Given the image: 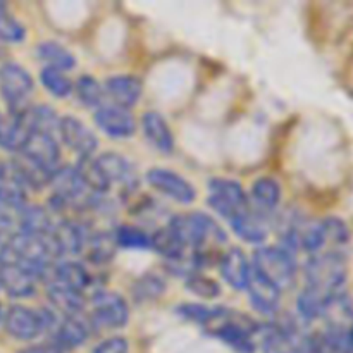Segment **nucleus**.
<instances>
[{
    "label": "nucleus",
    "instance_id": "nucleus-16",
    "mask_svg": "<svg viewBox=\"0 0 353 353\" xmlns=\"http://www.w3.org/2000/svg\"><path fill=\"white\" fill-rule=\"evenodd\" d=\"M107 95L114 100L116 107L130 109L141 95V81L134 76H112L105 83Z\"/></svg>",
    "mask_w": 353,
    "mask_h": 353
},
{
    "label": "nucleus",
    "instance_id": "nucleus-22",
    "mask_svg": "<svg viewBox=\"0 0 353 353\" xmlns=\"http://www.w3.org/2000/svg\"><path fill=\"white\" fill-rule=\"evenodd\" d=\"M54 283L65 286L72 292L83 293L92 286V276L78 262H62L61 265L54 268Z\"/></svg>",
    "mask_w": 353,
    "mask_h": 353
},
{
    "label": "nucleus",
    "instance_id": "nucleus-39",
    "mask_svg": "<svg viewBox=\"0 0 353 353\" xmlns=\"http://www.w3.org/2000/svg\"><path fill=\"white\" fill-rule=\"evenodd\" d=\"M3 319V314H2V309H0V321Z\"/></svg>",
    "mask_w": 353,
    "mask_h": 353
},
{
    "label": "nucleus",
    "instance_id": "nucleus-30",
    "mask_svg": "<svg viewBox=\"0 0 353 353\" xmlns=\"http://www.w3.org/2000/svg\"><path fill=\"white\" fill-rule=\"evenodd\" d=\"M117 247L128 248V250H147L150 248V236L140 228L121 226L114 234Z\"/></svg>",
    "mask_w": 353,
    "mask_h": 353
},
{
    "label": "nucleus",
    "instance_id": "nucleus-7",
    "mask_svg": "<svg viewBox=\"0 0 353 353\" xmlns=\"http://www.w3.org/2000/svg\"><path fill=\"white\" fill-rule=\"evenodd\" d=\"M37 276L31 269L17 261H3L0 264V286L16 299H28L37 288Z\"/></svg>",
    "mask_w": 353,
    "mask_h": 353
},
{
    "label": "nucleus",
    "instance_id": "nucleus-33",
    "mask_svg": "<svg viewBox=\"0 0 353 353\" xmlns=\"http://www.w3.org/2000/svg\"><path fill=\"white\" fill-rule=\"evenodd\" d=\"M164 288L165 285L162 279H159L154 274H148L145 278L138 279L137 285L133 286V296L140 302H145V300L157 299L161 293H164Z\"/></svg>",
    "mask_w": 353,
    "mask_h": 353
},
{
    "label": "nucleus",
    "instance_id": "nucleus-23",
    "mask_svg": "<svg viewBox=\"0 0 353 353\" xmlns=\"http://www.w3.org/2000/svg\"><path fill=\"white\" fill-rule=\"evenodd\" d=\"M21 233L37 234V236H45L54 230V223L50 219V214L43 207L24 205L21 209Z\"/></svg>",
    "mask_w": 353,
    "mask_h": 353
},
{
    "label": "nucleus",
    "instance_id": "nucleus-11",
    "mask_svg": "<svg viewBox=\"0 0 353 353\" xmlns=\"http://www.w3.org/2000/svg\"><path fill=\"white\" fill-rule=\"evenodd\" d=\"M3 323H6L7 333L17 340H33L43 331L40 314L21 305L10 307L9 312L3 317Z\"/></svg>",
    "mask_w": 353,
    "mask_h": 353
},
{
    "label": "nucleus",
    "instance_id": "nucleus-20",
    "mask_svg": "<svg viewBox=\"0 0 353 353\" xmlns=\"http://www.w3.org/2000/svg\"><path fill=\"white\" fill-rule=\"evenodd\" d=\"M55 327V341L62 350L65 348H76L86 341L90 334V327L81 317L65 316L64 321L54 324Z\"/></svg>",
    "mask_w": 353,
    "mask_h": 353
},
{
    "label": "nucleus",
    "instance_id": "nucleus-27",
    "mask_svg": "<svg viewBox=\"0 0 353 353\" xmlns=\"http://www.w3.org/2000/svg\"><path fill=\"white\" fill-rule=\"evenodd\" d=\"M252 199L262 210H272L281 200V186L272 178H261L252 186Z\"/></svg>",
    "mask_w": 353,
    "mask_h": 353
},
{
    "label": "nucleus",
    "instance_id": "nucleus-13",
    "mask_svg": "<svg viewBox=\"0 0 353 353\" xmlns=\"http://www.w3.org/2000/svg\"><path fill=\"white\" fill-rule=\"evenodd\" d=\"M95 123L103 133L114 138H126L134 133V119L126 109L121 107H102L95 112Z\"/></svg>",
    "mask_w": 353,
    "mask_h": 353
},
{
    "label": "nucleus",
    "instance_id": "nucleus-18",
    "mask_svg": "<svg viewBox=\"0 0 353 353\" xmlns=\"http://www.w3.org/2000/svg\"><path fill=\"white\" fill-rule=\"evenodd\" d=\"M97 164H99L100 171L105 176L107 183L112 185V183H119V185L126 186V188H133L134 186V171L131 168L130 162L123 157V155H117L109 152V154L100 155L99 159H95Z\"/></svg>",
    "mask_w": 353,
    "mask_h": 353
},
{
    "label": "nucleus",
    "instance_id": "nucleus-38",
    "mask_svg": "<svg viewBox=\"0 0 353 353\" xmlns=\"http://www.w3.org/2000/svg\"><path fill=\"white\" fill-rule=\"evenodd\" d=\"M7 243H3V240L2 238H0V261H3V259H6V255H7Z\"/></svg>",
    "mask_w": 353,
    "mask_h": 353
},
{
    "label": "nucleus",
    "instance_id": "nucleus-19",
    "mask_svg": "<svg viewBox=\"0 0 353 353\" xmlns=\"http://www.w3.org/2000/svg\"><path fill=\"white\" fill-rule=\"evenodd\" d=\"M141 126H143V133L147 137V140L154 145L155 148H159L161 152H172L174 148V138H172L171 130H169L168 123H165L164 117L161 116L155 110L143 114L141 117Z\"/></svg>",
    "mask_w": 353,
    "mask_h": 353
},
{
    "label": "nucleus",
    "instance_id": "nucleus-14",
    "mask_svg": "<svg viewBox=\"0 0 353 353\" xmlns=\"http://www.w3.org/2000/svg\"><path fill=\"white\" fill-rule=\"evenodd\" d=\"M30 133L31 131L24 121L23 112L0 114V147L2 148L21 152Z\"/></svg>",
    "mask_w": 353,
    "mask_h": 353
},
{
    "label": "nucleus",
    "instance_id": "nucleus-12",
    "mask_svg": "<svg viewBox=\"0 0 353 353\" xmlns=\"http://www.w3.org/2000/svg\"><path fill=\"white\" fill-rule=\"evenodd\" d=\"M265 353H310V338L293 327H272L264 334Z\"/></svg>",
    "mask_w": 353,
    "mask_h": 353
},
{
    "label": "nucleus",
    "instance_id": "nucleus-36",
    "mask_svg": "<svg viewBox=\"0 0 353 353\" xmlns=\"http://www.w3.org/2000/svg\"><path fill=\"white\" fill-rule=\"evenodd\" d=\"M128 350H130L128 341L121 336H114L102 341V343L93 350V353H128Z\"/></svg>",
    "mask_w": 353,
    "mask_h": 353
},
{
    "label": "nucleus",
    "instance_id": "nucleus-21",
    "mask_svg": "<svg viewBox=\"0 0 353 353\" xmlns=\"http://www.w3.org/2000/svg\"><path fill=\"white\" fill-rule=\"evenodd\" d=\"M248 293H250L252 302L255 303L259 310L262 312H274L278 309L279 303V292L272 283H269L268 279L262 278L259 272H252L250 279H248V286H247Z\"/></svg>",
    "mask_w": 353,
    "mask_h": 353
},
{
    "label": "nucleus",
    "instance_id": "nucleus-17",
    "mask_svg": "<svg viewBox=\"0 0 353 353\" xmlns=\"http://www.w3.org/2000/svg\"><path fill=\"white\" fill-rule=\"evenodd\" d=\"M230 223L233 226L234 233L243 238V240L250 241V243H259V241L265 240V236H268L269 224L262 212H254V210L247 209L238 214L236 217H233Z\"/></svg>",
    "mask_w": 353,
    "mask_h": 353
},
{
    "label": "nucleus",
    "instance_id": "nucleus-10",
    "mask_svg": "<svg viewBox=\"0 0 353 353\" xmlns=\"http://www.w3.org/2000/svg\"><path fill=\"white\" fill-rule=\"evenodd\" d=\"M21 154L48 172L57 168L59 157H61L55 138L47 133H38V131H31Z\"/></svg>",
    "mask_w": 353,
    "mask_h": 353
},
{
    "label": "nucleus",
    "instance_id": "nucleus-37",
    "mask_svg": "<svg viewBox=\"0 0 353 353\" xmlns=\"http://www.w3.org/2000/svg\"><path fill=\"white\" fill-rule=\"evenodd\" d=\"M19 353H64V350H62L57 343H41L34 345V347L24 348V350H21Z\"/></svg>",
    "mask_w": 353,
    "mask_h": 353
},
{
    "label": "nucleus",
    "instance_id": "nucleus-24",
    "mask_svg": "<svg viewBox=\"0 0 353 353\" xmlns=\"http://www.w3.org/2000/svg\"><path fill=\"white\" fill-rule=\"evenodd\" d=\"M48 300L65 316H78L83 309V303H85L81 293L72 292V290L65 288L59 283H52L48 286Z\"/></svg>",
    "mask_w": 353,
    "mask_h": 353
},
{
    "label": "nucleus",
    "instance_id": "nucleus-25",
    "mask_svg": "<svg viewBox=\"0 0 353 353\" xmlns=\"http://www.w3.org/2000/svg\"><path fill=\"white\" fill-rule=\"evenodd\" d=\"M150 247L154 248L157 254L164 255L169 261H176V259H181L185 254V245L179 241V238L176 236L174 231L169 226L162 228V230L155 231L150 236Z\"/></svg>",
    "mask_w": 353,
    "mask_h": 353
},
{
    "label": "nucleus",
    "instance_id": "nucleus-32",
    "mask_svg": "<svg viewBox=\"0 0 353 353\" xmlns=\"http://www.w3.org/2000/svg\"><path fill=\"white\" fill-rule=\"evenodd\" d=\"M76 93L78 99L85 105H99L103 99V90L100 83L92 76H81L76 83Z\"/></svg>",
    "mask_w": 353,
    "mask_h": 353
},
{
    "label": "nucleus",
    "instance_id": "nucleus-35",
    "mask_svg": "<svg viewBox=\"0 0 353 353\" xmlns=\"http://www.w3.org/2000/svg\"><path fill=\"white\" fill-rule=\"evenodd\" d=\"M186 288L202 299H216L219 296L221 288L216 281L205 278V276H190L186 281Z\"/></svg>",
    "mask_w": 353,
    "mask_h": 353
},
{
    "label": "nucleus",
    "instance_id": "nucleus-34",
    "mask_svg": "<svg viewBox=\"0 0 353 353\" xmlns=\"http://www.w3.org/2000/svg\"><path fill=\"white\" fill-rule=\"evenodd\" d=\"M23 24L17 23L12 16L0 10V40L9 41V43H19L24 38Z\"/></svg>",
    "mask_w": 353,
    "mask_h": 353
},
{
    "label": "nucleus",
    "instance_id": "nucleus-4",
    "mask_svg": "<svg viewBox=\"0 0 353 353\" xmlns=\"http://www.w3.org/2000/svg\"><path fill=\"white\" fill-rule=\"evenodd\" d=\"M209 190V203L212 205L214 210H217L228 221H231L238 214L248 209L247 195H245L240 183L231 181V179L217 178L210 181Z\"/></svg>",
    "mask_w": 353,
    "mask_h": 353
},
{
    "label": "nucleus",
    "instance_id": "nucleus-3",
    "mask_svg": "<svg viewBox=\"0 0 353 353\" xmlns=\"http://www.w3.org/2000/svg\"><path fill=\"white\" fill-rule=\"evenodd\" d=\"M33 90V79L21 65L7 62L0 68V92L10 107V112H24L26 100Z\"/></svg>",
    "mask_w": 353,
    "mask_h": 353
},
{
    "label": "nucleus",
    "instance_id": "nucleus-1",
    "mask_svg": "<svg viewBox=\"0 0 353 353\" xmlns=\"http://www.w3.org/2000/svg\"><path fill=\"white\" fill-rule=\"evenodd\" d=\"M347 276L345 250H323L314 254L305 265L307 285L296 300L300 316L307 321L323 316L327 303L343 293Z\"/></svg>",
    "mask_w": 353,
    "mask_h": 353
},
{
    "label": "nucleus",
    "instance_id": "nucleus-28",
    "mask_svg": "<svg viewBox=\"0 0 353 353\" xmlns=\"http://www.w3.org/2000/svg\"><path fill=\"white\" fill-rule=\"evenodd\" d=\"M76 171H78L83 185H85L86 190H90V192L105 193L107 190L110 188L105 176H103L102 171H100L99 164H97V161H93L92 157L79 159L78 165H76Z\"/></svg>",
    "mask_w": 353,
    "mask_h": 353
},
{
    "label": "nucleus",
    "instance_id": "nucleus-6",
    "mask_svg": "<svg viewBox=\"0 0 353 353\" xmlns=\"http://www.w3.org/2000/svg\"><path fill=\"white\" fill-rule=\"evenodd\" d=\"M48 183L54 190V199L50 202L55 209H62L71 202H79L86 192L76 168H55Z\"/></svg>",
    "mask_w": 353,
    "mask_h": 353
},
{
    "label": "nucleus",
    "instance_id": "nucleus-2",
    "mask_svg": "<svg viewBox=\"0 0 353 353\" xmlns=\"http://www.w3.org/2000/svg\"><path fill=\"white\" fill-rule=\"evenodd\" d=\"M255 272L268 279L269 283L281 290L292 288L295 283L296 265L292 254L286 248L262 247L254 254Z\"/></svg>",
    "mask_w": 353,
    "mask_h": 353
},
{
    "label": "nucleus",
    "instance_id": "nucleus-29",
    "mask_svg": "<svg viewBox=\"0 0 353 353\" xmlns=\"http://www.w3.org/2000/svg\"><path fill=\"white\" fill-rule=\"evenodd\" d=\"M38 55L41 61L47 62V68L59 69V71H68L74 65V57L69 50H65L57 41H45L38 47Z\"/></svg>",
    "mask_w": 353,
    "mask_h": 353
},
{
    "label": "nucleus",
    "instance_id": "nucleus-9",
    "mask_svg": "<svg viewBox=\"0 0 353 353\" xmlns=\"http://www.w3.org/2000/svg\"><path fill=\"white\" fill-rule=\"evenodd\" d=\"M59 134L71 150H74L79 157H90L99 147V140L93 131L76 117H62L59 123Z\"/></svg>",
    "mask_w": 353,
    "mask_h": 353
},
{
    "label": "nucleus",
    "instance_id": "nucleus-26",
    "mask_svg": "<svg viewBox=\"0 0 353 353\" xmlns=\"http://www.w3.org/2000/svg\"><path fill=\"white\" fill-rule=\"evenodd\" d=\"M116 247L114 234L109 233L92 234L88 240L85 236V241H83V248H88V259L97 264H107L114 257Z\"/></svg>",
    "mask_w": 353,
    "mask_h": 353
},
{
    "label": "nucleus",
    "instance_id": "nucleus-15",
    "mask_svg": "<svg viewBox=\"0 0 353 353\" xmlns=\"http://www.w3.org/2000/svg\"><path fill=\"white\" fill-rule=\"evenodd\" d=\"M221 272L234 290H247L250 279V264L240 248H230L221 257Z\"/></svg>",
    "mask_w": 353,
    "mask_h": 353
},
{
    "label": "nucleus",
    "instance_id": "nucleus-31",
    "mask_svg": "<svg viewBox=\"0 0 353 353\" xmlns=\"http://www.w3.org/2000/svg\"><path fill=\"white\" fill-rule=\"evenodd\" d=\"M41 85L55 95L57 99H64L69 93L72 92V83L68 76L64 74V71H59L54 68H45L40 74Z\"/></svg>",
    "mask_w": 353,
    "mask_h": 353
},
{
    "label": "nucleus",
    "instance_id": "nucleus-5",
    "mask_svg": "<svg viewBox=\"0 0 353 353\" xmlns=\"http://www.w3.org/2000/svg\"><path fill=\"white\" fill-rule=\"evenodd\" d=\"M128 317L130 310L123 296L117 293H97L93 299V324L103 327H123L128 323Z\"/></svg>",
    "mask_w": 353,
    "mask_h": 353
},
{
    "label": "nucleus",
    "instance_id": "nucleus-8",
    "mask_svg": "<svg viewBox=\"0 0 353 353\" xmlns=\"http://www.w3.org/2000/svg\"><path fill=\"white\" fill-rule=\"evenodd\" d=\"M147 181L154 186L157 192L164 193L169 199L181 203H190L195 200L196 192L183 176L168 169H150L147 172Z\"/></svg>",
    "mask_w": 353,
    "mask_h": 353
}]
</instances>
